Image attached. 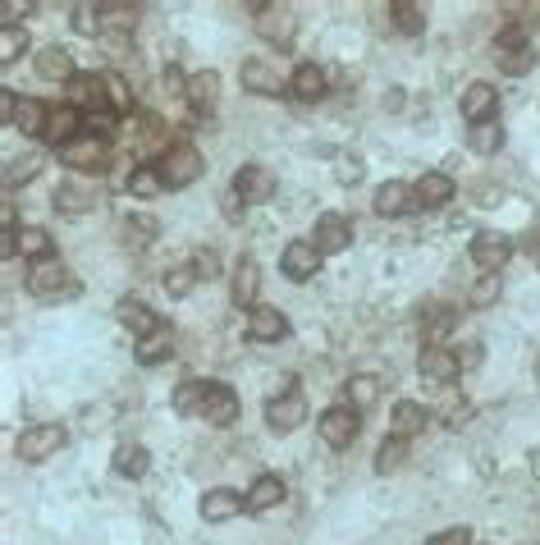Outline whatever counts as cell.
<instances>
[{
    "instance_id": "29",
    "label": "cell",
    "mask_w": 540,
    "mask_h": 545,
    "mask_svg": "<svg viewBox=\"0 0 540 545\" xmlns=\"http://www.w3.org/2000/svg\"><path fill=\"white\" fill-rule=\"evenodd\" d=\"M216 97H220V74L216 69H202V74L188 78V106H193L197 115H206V110L216 106Z\"/></svg>"
},
{
    "instance_id": "23",
    "label": "cell",
    "mask_w": 540,
    "mask_h": 545,
    "mask_svg": "<svg viewBox=\"0 0 540 545\" xmlns=\"http://www.w3.org/2000/svg\"><path fill=\"white\" fill-rule=\"evenodd\" d=\"M238 74H243V88L257 92V97H280V92L289 88V83H284V78L275 74L266 60H243V69H238Z\"/></svg>"
},
{
    "instance_id": "2",
    "label": "cell",
    "mask_w": 540,
    "mask_h": 545,
    "mask_svg": "<svg viewBox=\"0 0 540 545\" xmlns=\"http://www.w3.org/2000/svg\"><path fill=\"white\" fill-rule=\"evenodd\" d=\"M156 170H161V184L165 188H188L197 175H202V152L193 142H174L156 156Z\"/></svg>"
},
{
    "instance_id": "43",
    "label": "cell",
    "mask_w": 540,
    "mask_h": 545,
    "mask_svg": "<svg viewBox=\"0 0 540 545\" xmlns=\"http://www.w3.org/2000/svg\"><path fill=\"white\" fill-rule=\"evenodd\" d=\"M23 51H28V28H19V23L0 28V65H14Z\"/></svg>"
},
{
    "instance_id": "35",
    "label": "cell",
    "mask_w": 540,
    "mask_h": 545,
    "mask_svg": "<svg viewBox=\"0 0 540 545\" xmlns=\"http://www.w3.org/2000/svg\"><path fill=\"white\" fill-rule=\"evenodd\" d=\"M389 14H394V28H399V33H408V37L426 33V5H417V0H394Z\"/></svg>"
},
{
    "instance_id": "22",
    "label": "cell",
    "mask_w": 540,
    "mask_h": 545,
    "mask_svg": "<svg viewBox=\"0 0 540 545\" xmlns=\"http://www.w3.org/2000/svg\"><path fill=\"white\" fill-rule=\"evenodd\" d=\"M412 207H417V193L408 184H399V179H389V184L376 188V216L394 220V216H408Z\"/></svg>"
},
{
    "instance_id": "1",
    "label": "cell",
    "mask_w": 540,
    "mask_h": 545,
    "mask_svg": "<svg viewBox=\"0 0 540 545\" xmlns=\"http://www.w3.org/2000/svg\"><path fill=\"white\" fill-rule=\"evenodd\" d=\"M60 161H65L69 170H78V175H106L110 170V138L83 133V138H74L69 147H60Z\"/></svg>"
},
{
    "instance_id": "25",
    "label": "cell",
    "mask_w": 540,
    "mask_h": 545,
    "mask_svg": "<svg viewBox=\"0 0 540 545\" xmlns=\"http://www.w3.org/2000/svg\"><path fill=\"white\" fill-rule=\"evenodd\" d=\"M412 193H417V207H444L449 197H454V179L440 175V170H426L417 184H412Z\"/></svg>"
},
{
    "instance_id": "47",
    "label": "cell",
    "mask_w": 540,
    "mask_h": 545,
    "mask_svg": "<svg viewBox=\"0 0 540 545\" xmlns=\"http://www.w3.org/2000/svg\"><path fill=\"white\" fill-rule=\"evenodd\" d=\"M499 294H504V280H499V275H481V280L472 284L467 303H472V307H490V303H499Z\"/></svg>"
},
{
    "instance_id": "11",
    "label": "cell",
    "mask_w": 540,
    "mask_h": 545,
    "mask_svg": "<svg viewBox=\"0 0 540 545\" xmlns=\"http://www.w3.org/2000/svg\"><path fill=\"white\" fill-rule=\"evenodd\" d=\"M316 252H321V257H335V252H344L348 243H353V220L348 216H339V211H330V216H321L316 220Z\"/></svg>"
},
{
    "instance_id": "39",
    "label": "cell",
    "mask_w": 540,
    "mask_h": 545,
    "mask_svg": "<svg viewBox=\"0 0 540 545\" xmlns=\"http://www.w3.org/2000/svg\"><path fill=\"white\" fill-rule=\"evenodd\" d=\"M152 468V454L142 445H119L115 449V472L119 477H142V472Z\"/></svg>"
},
{
    "instance_id": "36",
    "label": "cell",
    "mask_w": 540,
    "mask_h": 545,
    "mask_svg": "<svg viewBox=\"0 0 540 545\" xmlns=\"http://www.w3.org/2000/svg\"><path fill=\"white\" fill-rule=\"evenodd\" d=\"M170 353H174V330L170 326H161L156 335H147L138 344V362H142V367H156V362H165Z\"/></svg>"
},
{
    "instance_id": "8",
    "label": "cell",
    "mask_w": 540,
    "mask_h": 545,
    "mask_svg": "<svg viewBox=\"0 0 540 545\" xmlns=\"http://www.w3.org/2000/svg\"><path fill=\"white\" fill-rule=\"evenodd\" d=\"M28 294H37V298L74 294V280H69L65 262H60V257H46V262H33V271H28Z\"/></svg>"
},
{
    "instance_id": "15",
    "label": "cell",
    "mask_w": 540,
    "mask_h": 545,
    "mask_svg": "<svg viewBox=\"0 0 540 545\" xmlns=\"http://www.w3.org/2000/svg\"><path fill=\"white\" fill-rule=\"evenodd\" d=\"M202 518L206 523H229V518H238V513L248 509V495H238L234 486H216V491H206L202 495Z\"/></svg>"
},
{
    "instance_id": "52",
    "label": "cell",
    "mask_w": 540,
    "mask_h": 545,
    "mask_svg": "<svg viewBox=\"0 0 540 545\" xmlns=\"http://www.w3.org/2000/svg\"><path fill=\"white\" fill-rule=\"evenodd\" d=\"M161 88L165 92H170V97H188V78H184V69H165V74H161Z\"/></svg>"
},
{
    "instance_id": "31",
    "label": "cell",
    "mask_w": 540,
    "mask_h": 545,
    "mask_svg": "<svg viewBox=\"0 0 540 545\" xmlns=\"http://www.w3.org/2000/svg\"><path fill=\"white\" fill-rule=\"evenodd\" d=\"M289 92L298 101H321L325 97V69L321 65H298L289 78Z\"/></svg>"
},
{
    "instance_id": "14",
    "label": "cell",
    "mask_w": 540,
    "mask_h": 545,
    "mask_svg": "<svg viewBox=\"0 0 540 545\" xmlns=\"http://www.w3.org/2000/svg\"><path fill=\"white\" fill-rule=\"evenodd\" d=\"M202 422H211V426H229L238 417V394L229 390L225 381H206V399H202Z\"/></svg>"
},
{
    "instance_id": "33",
    "label": "cell",
    "mask_w": 540,
    "mask_h": 545,
    "mask_svg": "<svg viewBox=\"0 0 540 545\" xmlns=\"http://www.w3.org/2000/svg\"><path fill=\"white\" fill-rule=\"evenodd\" d=\"M46 120H51V106H42L37 97H23L19 115H14V129H23L28 138H46Z\"/></svg>"
},
{
    "instance_id": "26",
    "label": "cell",
    "mask_w": 540,
    "mask_h": 545,
    "mask_svg": "<svg viewBox=\"0 0 540 545\" xmlns=\"http://www.w3.org/2000/svg\"><path fill=\"white\" fill-rule=\"evenodd\" d=\"M454 321H458L454 307H426L422 312V344L426 349H444V339H449Z\"/></svg>"
},
{
    "instance_id": "19",
    "label": "cell",
    "mask_w": 540,
    "mask_h": 545,
    "mask_svg": "<svg viewBox=\"0 0 540 545\" xmlns=\"http://www.w3.org/2000/svg\"><path fill=\"white\" fill-rule=\"evenodd\" d=\"M101 37H129L138 28V5H124V0H101Z\"/></svg>"
},
{
    "instance_id": "7",
    "label": "cell",
    "mask_w": 540,
    "mask_h": 545,
    "mask_svg": "<svg viewBox=\"0 0 540 545\" xmlns=\"http://www.w3.org/2000/svg\"><path fill=\"white\" fill-rule=\"evenodd\" d=\"M257 10V33L266 37L270 46H289L293 33H298V14L289 5H252Z\"/></svg>"
},
{
    "instance_id": "38",
    "label": "cell",
    "mask_w": 540,
    "mask_h": 545,
    "mask_svg": "<svg viewBox=\"0 0 540 545\" xmlns=\"http://www.w3.org/2000/svg\"><path fill=\"white\" fill-rule=\"evenodd\" d=\"M129 193H133V197H156V193H165V184H161V170H156V161H142V165H133V175H129Z\"/></svg>"
},
{
    "instance_id": "51",
    "label": "cell",
    "mask_w": 540,
    "mask_h": 545,
    "mask_svg": "<svg viewBox=\"0 0 540 545\" xmlns=\"http://www.w3.org/2000/svg\"><path fill=\"white\" fill-rule=\"evenodd\" d=\"M193 266H197V275L216 280V275H220V252H216V248H202V252L193 257Z\"/></svg>"
},
{
    "instance_id": "53",
    "label": "cell",
    "mask_w": 540,
    "mask_h": 545,
    "mask_svg": "<svg viewBox=\"0 0 540 545\" xmlns=\"http://www.w3.org/2000/svg\"><path fill=\"white\" fill-rule=\"evenodd\" d=\"M431 545H472V532L467 527H449V532L431 536Z\"/></svg>"
},
{
    "instance_id": "34",
    "label": "cell",
    "mask_w": 540,
    "mask_h": 545,
    "mask_svg": "<svg viewBox=\"0 0 540 545\" xmlns=\"http://www.w3.org/2000/svg\"><path fill=\"white\" fill-rule=\"evenodd\" d=\"M467 147H472L476 156H495L499 147H504V124H499V120L472 124V133H467Z\"/></svg>"
},
{
    "instance_id": "20",
    "label": "cell",
    "mask_w": 540,
    "mask_h": 545,
    "mask_svg": "<svg viewBox=\"0 0 540 545\" xmlns=\"http://www.w3.org/2000/svg\"><path fill=\"white\" fill-rule=\"evenodd\" d=\"M37 74H42L46 83H74V78H78L74 55H69L60 42H55V46H42V51H37Z\"/></svg>"
},
{
    "instance_id": "32",
    "label": "cell",
    "mask_w": 540,
    "mask_h": 545,
    "mask_svg": "<svg viewBox=\"0 0 540 545\" xmlns=\"http://www.w3.org/2000/svg\"><path fill=\"white\" fill-rule=\"evenodd\" d=\"M275 504H284V481L275 477V472H266V477L252 481V491H248V513H266V509H275Z\"/></svg>"
},
{
    "instance_id": "10",
    "label": "cell",
    "mask_w": 540,
    "mask_h": 545,
    "mask_svg": "<svg viewBox=\"0 0 540 545\" xmlns=\"http://www.w3.org/2000/svg\"><path fill=\"white\" fill-rule=\"evenodd\" d=\"M495 60L504 74H527L531 69V42L522 28H504V33L495 37Z\"/></svg>"
},
{
    "instance_id": "24",
    "label": "cell",
    "mask_w": 540,
    "mask_h": 545,
    "mask_svg": "<svg viewBox=\"0 0 540 545\" xmlns=\"http://www.w3.org/2000/svg\"><path fill=\"white\" fill-rule=\"evenodd\" d=\"M417 371H422L426 381H435V385H449L458 376V353L454 349H422Z\"/></svg>"
},
{
    "instance_id": "3",
    "label": "cell",
    "mask_w": 540,
    "mask_h": 545,
    "mask_svg": "<svg viewBox=\"0 0 540 545\" xmlns=\"http://www.w3.org/2000/svg\"><path fill=\"white\" fill-rule=\"evenodd\" d=\"M266 422H270V431H280V436H289V431H298V426L307 422V399L293 390V376H284L280 394L266 399Z\"/></svg>"
},
{
    "instance_id": "28",
    "label": "cell",
    "mask_w": 540,
    "mask_h": 545,
    "mask_svg": "<svg viewBox=\"0 0 540 545\" xmlns=\"http://www.w3.org/2000/svg\"><path fill=\"white\" fill-rule=\"evenodd\" d=\"M417 431H426V408L412 404V399H399L394 404V413H389V436H417Z\"/></svg>"
},
{
    "instance_id": "12",
    "label": "cell",
    "mask_w": 540,
    "mask_h": 545,
    "mask_svg": "<svg viewBox=\"0 0 540 545\" xmlns=\"http://www.w3.org/2000/svg\"><path fill=\"white\" fill-rule=\"evenodd\" d=\"M248 339L252 344H280V339H289V321H284L280 307H266L257 303L248 312Z\"/></svg>"
},
{
    "instance_id": "17",
    "label": "cell",
    "mask_w": 540,
    "mask_h": 545,
    "mask_svg": "<svg viewBox=\"0 0 540 545\" xmlns=\"http://www.w3.org/2000/svg\"><path fill=\"white\" fill-rule=\"evenodd\" d=\"M87 115L78 106H51V120H46V142H51L55 152H60V147H69V142L74 138H83V133H78V124H83Z\"/></svg>"
},
{
    "instance_id": "37",
    "label": "cell",
    "mask_w": 540,
    "mask_h": 545,
    "mask_svg": "<svg viewBox=\"0 0 540 545\" xmlns=\"http://www.w3.org/2000/svg\"><path fill=\"white\" fill-rule=\"evenodd\" d=\"M19 257H33V262L55 257V252H51V234H46L42 225H19Z\"/></svg>"
},
{
    "instance_id": "55",
    "label": "cell",
    "mask_w": 540,
    "mask_h": 545,
    "mask_svg": "<svg viewBox=\"0 0 540 545\" xmlns=\"http://www.w3.org/2000/svg\"><path fill=\"white\" fill-rule=\"evenodd\" d=\"M339 179H344V184H357V179H362V161H353V165H339Z\"/></svg>"
},
{
    "instance_id": "54",
    "label": "cell",
    "mask_w": 540,
    "mask_h": 545,
    "mask_svg": "<svg viewBox=\"0 0 540 545\" xmlns=\"http://www.w3.org/2000/svg\"><path fill=\"white\" fill-rule=\"evenodd\" d=\"M476 362H481V344H467V349H458V371H472Z\"/></svg>"
},
{
    "instance_id": "18",
    "label": "cell",
    "mask_w": 540,
    "mask_h": 545,
    "mask_svg": "<svg viewBox=\"0 0 540 545\" xmlns=\"http://www.w3.org/2000/svg\"><path fill=\"white\" fill-rule=\"evenodd\" d=\"M115 317L124 321V326H129L138 339L156 335V330L165 326V321L156 317V312H152V307H147V303H142V298H119V303H115Z\"/></svg>"
},
{
    "instance_id": "9",
    "label": "cell",
    "mask_w": 540,
    "mask_h": 545,
    "mask_svg": "<svg viewBox=\"0 0 540 545\" xmlns=\"http://www.w3.org/2000/svg\"><path fill=\"white\" fill-rule=\"evenodd\" d=\"M513 257V239L508 234H495V229H481L472 239V262L481 266L486 275H499L504 271V262Z\"/></svg>"
},
{
    "instance_id": "46",
    "label": "cell",
    "mask_w": 540,
    "mask_h": 545,
    "mask_svg": "<svg viewBox=\"0 0 540 545\" xmlns=\"http://www.w3.org/2000/svg\"><path fill=\"white\" fill-rule=\"evenodd\" d=\"M42 170V156H14L10 165H5V188H19L28 184V179Z\"/></svg>"
},
{
    "instance_id": "30",
    "label": "cell",
    "mask_w": 540,
    "mask_h": 545,
    "mask_svg": "<svg viewBox=\"0 0 540 545\" xmlns=\"http://www.w3.org/2000/svg\"><path fill=\"white\" fill-rule=\"evenodd\" d=\"M257 289H261V266L252 257L234 266V303L238 307H257Z\"/></svg>"
},
{
    "instance_id": "50",
    "label": "cell",
    "mask_w": 540,
    "mask_h": 545,
    "mask_svg": "<svg viewBox=\"0 0 540 545\" xmlns=\"http://www.w3.org/2000/svg\"><path fill=\"white\" fill-rule=\"evenodd\" d=\"M106 92H110V110H129V88H124V78L119 74H106Z\"/></svg>"
},
{
    "instance_id": "4",
    "label": "cell",
    "mask_w": 540,
    "mask_h": 545,
    "mask_svg": "<svg viewBox=\"0 0 540 545\" xmlns=\"http://www.w3.org/2000/svg\"><path fill=\"white\" fill-rule=\"evenodd\" d=\"M19 458L23 463H46L51 454H60L65 449V426H55V422H37V426H28L19 436Z\"/></svg>"
},
{
    "instance_id": "40",
    "label": "cell",
    "mask_w": 540,
    "mask_h": 545,
    "mask_svg": "<svg viewBox=\"0 0 540 545\" xmlns=\"http://www.w3.org/2000/svg\"><path fill=\"white\" fill-rule=\"evenodd\" d=\"M202 399H206V381H197V376L179 381V390H174V408H179L184 417H197V413H202Z\"/></svg>"
},
{
    "instance_id": "27",
    "label": "cell",
    "mask_w": 540,
    "mask_h": 545,
    "mask_svg": "<svg viewBox=\"0 0 540 545\" xmlns=\"http://www.w3.org/2000/svg\"><path fill=\"white\" fill-rule=\"evenodd\" d=\"M97 202H101L97 188H87V184H60L55 188V211H65V216H87Z\"/></svg>"
},
{
    "instance_id": "16",
    "label": "cell",
    "mask_w": 540,
    "mask_h": 545,
    "mask_svg": "<svg viewBox=\"0 0 540 545\" xmlns=\"http://www.w3.org/2000/svg\"><path fill=\"white\" fill-rule=\"evenodd\" d=\"M499 115V88H490V83H472V88H463V120L467 124H486Z\"/></svg>"
},
{
    "instance_id": "42",
    "label": "cell",
    "mask_w": 540,
    "mask_h": 545,
    "mask_svg": "<svg viewBox=\"0 0 540 545\" xmlns=\"http://www.w3.org/2000/svg\"><path fill=\"white\" fill-rule=\"evenodd\" d=\"M403 458H408V440H403V436H385V440H380V454H376V472H399Z\"/></svg>"
},
{
    "instance_id": "6",
    "label": "cell",
    "mask_w": 540,
    "mask_h": 545,
    "mask_svg": "<svg viewBox=\"0 0 540 545\" xmlns=\"http://www.w3.org/2000/svg\"><path fill=\"white\" fill-rule=\"evenodd\" d=\"M229 193H234L243 207L270 202V197H275V175H270L266 165H243V170H234V184H229Z\"/></svg>"
},
{
    "instance_id": "48",
    "label": "cell",
    "mask_w": 540,
    "mask_h": 545,
    "mask_svg": "<svg viewBox=\"0 0 540 545\" xmlns=\"http://www.w3.org/2000/svg\"><path fill=\"white\" fill-rule=\"evenodd\" d=\"M440 413H444V422H449V426L458 431V426H463L467 417H472V404H467V399H458V394L449 390V385H444V394H440Z\"/></svg>"
},
{
    "instance_id": "49",
    "label": "cell",
    "mask_w": 540,
    "mask_h": 545,
    "mask_svg": "<svg viewBox=\"0 0 540 545\" xmlns=\"http://www.w3.org/2000/svg\"><path fill=\"white\" fill-rule=\"evenodd\" d=\"M74 28L83 37H97L101 33V14H97V5H78L74 10Z\"/></svg>"
},
{
    "instance_id": "45",
    "label": "cell",
    "mask_w": 540,
    "mask_h": 545,
    "mask_svg": "<svg viewBox=\"0 0 540 545\" xmlns=\"http://www.w3.org/2000/svg\"><path fill=\"white\" fill-rule=\"evenodd\" d=\"M193 284H197V266L193 262H188V266H170V271H165V294H170V298L193 294Z\"/></svg>"
},
{
    "instance_id": "21",
    "label": "cell",
    "mask_w": 540,
    "mask_h": 545,
    "mask_svg": "<svg viewBox=\"0 0 540 545\" xmlns=\"http://www.w3.org/2000/svg\"><path fill=\"white\" fill-rule=\"evenodd\" d=\"M74 101L87 106V115H106L110 110V92H106V74H78L74 78ZM115 115V110H110Z\"/></svg>"
},
{
    "instance_id": "41",
    "label": "cell",
    "mask_w": 540,
    "mask_h": 545,
    "mask_svg": "<svg viewBox=\"0 0 540 545\" xmlns=\"http://www.w3.org/2000/svg\"><path fill=\"white\" fill-rule=\"evenodd\" d=\"M344 394H348V408H357V413H362V408H371L380 399V381H376V376H353Z\"/></svg>"
},
{
    "instance_id": "5",
    "label": "cell",
    "mask_w": 540,
    "mask_h": 545,
    "mask_svg": "<svg viewBox=\"0 0 540 545\" xmlns=\"http://www.w3.org/2000/svg\"><path fill=\"white\" fill-rule=\"evenodd\" d=\"M316 431H321V440L330 449H344L357 440V431H362V422H357V408L348 404H335V408H325L321 417H316Z\"/></svg>"
},
{
    "instance_id": "13",
    "label": "cell",
    "mask_w": 540,
    "mask_h": 545,
    "mask_svg": "<svg viewBox=\"0 0 540 545\" xmlns=\"http://www.w3.org/2000/svg\"><path fill=\"white\" fill-rule=\"evenodd\" d=\"M280 271L289 275L293 284H307L316 271H321V252H316V243L312 239L289 243V248H284V257H280Z\"/></svg>"
},
{
    "instance_id": "44",
    "label": "cell",
    "mask_w": 540,
    "mask_h": 545,
    "mask_svg": "<svg viewBox=\"0 0 540 545\" xmlns=\"http://www.w3.org/2000/svg\"><path fill=\"white\" fill-rule=\"evenodd\" d=\"M119 234H124V248H147L152 243V234H156V220H147V216H138V220H124L119 225Z\"/></svg>"
}]
</instances>
